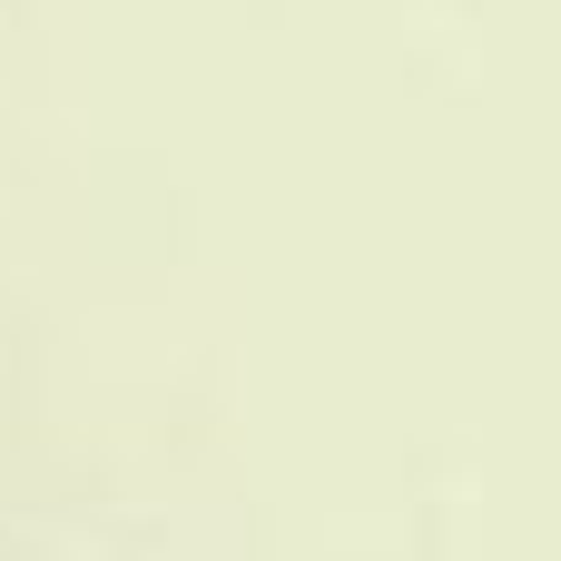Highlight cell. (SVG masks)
Returning <instances> with one entry per match:
<instances>
[]
</instances>
